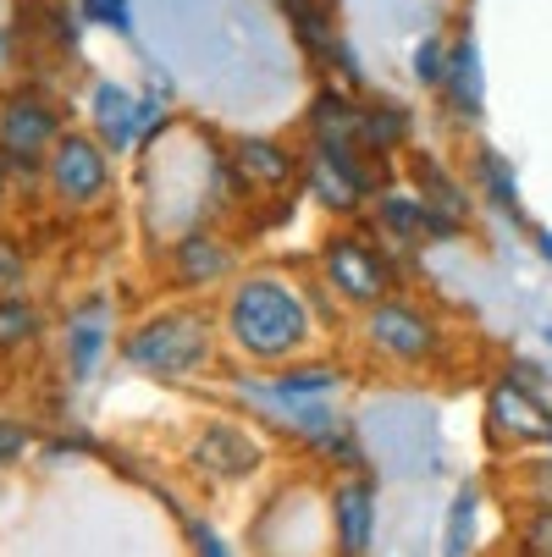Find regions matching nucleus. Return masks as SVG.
<instances>
[{"mask_svg": "<svg viewBox=\"0 0 552 557\" xmlns=\"http://www.w3.org/2000/svg\"><path fill=\"white\" fill-rule=\"evenodd\" d=\"M216 314H221V343L244 364H266V370L315 354V343L327 337L309 309V287L282 265L238 271L226 282V298Z\"/></svg>", "mask_w": 552, "mask_h": 557, "instance_id": "f257e3e1", "label": "nucleus"}, {"mask_svg": "<svg viewBox=\"0 0 552 557\" xmlns=\"http://www.w3.org/2000/svg\"><path fill=\"white\" fill-rule=\"evenodd\" d=\"M221 359V314H210L205 304H167L149 309L127 326L122 337V364L133 375L183 386L194 375H210Z\"/></svg>", "mask_w": 552, "mask_h": 557, "instance_id": "f03ea898", "label": "nucleus"}, {"mask_svg": "<svg viewBox=\"0 0 552 557\" xmlns=\"http://www.w3.org/2000/svg\"><path fill=\"white\" fill-rule=\"evenodd\" d=\"M315 276H321L327 293L354 314L392 298V293H404L398 255L376 237V226H359V221H343L338 232L321 237V249H315Z\"/></svg>", "mask_w": 552, "mask_h": 557, "instance_id": "7ed1b4c3", "label": "nucleus"}, {"mask_svg": "<svg viewBox=\"0 0 552 557\" xmlns=\"http://www.w3.org/2000/svg\"><path fill=\"white\" fill-rule=\"evenodd\" d=\"M354 332H359V343L381 364H398V370H426L447 348V332L437 321V309L420 304V298H404V293H392V298L359 309V326Z\"/></svg>", "mask_w": 552, "mask_h": 557, "instance_id": "20e7f679", "label": "nucleus"}, {"mask_svg": "<svg viewBox=\"0 0 552 557\" xmlns=\"http://www.w3.org/2000/svg\"><path fill=\"white\" fill-rule=\"evenodd\" d=\"M381 183H387V166H376L365 149L304 144V177H298V188L309 194L315 210H327L332 221L370 215V199H376Z\"/></svg>", "mask_w": 552, "mask_h": 557, "instance_id": "39448f33", "label": "nucleus"}, {"mask_svg": "<svg viewBox=\"0 0 552 557\" xmlns=\"http://www.w3.org/2000/svg\"><path fill=\"white\" fill-rule=\"evenodd\" d=\"M45 194L61 205V210H72V215H95L106 199H111V188H116V154L89 133V127H66L61 138H56V149L45 154Z\"/></svg>", "mask_w": 552, "mask_h": 557, "instance_id": "423d86ee", "label": "nucleus"}, {"mask_svg": "<svg viewBox=\"0 0 552 557\" xmlns=\"http://www.w3.org/2000/svg\"><path fill=\"white\" fill-rule=\"evenodd\" d=\"M66 133V116L50 95L39 89H12L0 95V161L17 177H45V154Z\"/></svg>", "mask_w": 552, "mask_h": 557, "instance_id": "0eeeda50", "label": "nucleus"}, {"mask_svg": "<svg viewBox=\"0 0 552 557\" xmlns=\"http://www.w3.org/2000/svg\"><path fill=\"white\" fill-rule=\"evenodd\" d=\"M161 255H167V282L177 293H194V298H205L210 287H226L238 276V244H232L216 221L183 226Z\"/></svg>", "mask_w": 552, "mask_h": 557, "instance_id": "6e6552de", "label": "nucleus"}, {"mask_svg": "<svg viewBox=\"0 0 552 557\" xmlns=\"http://www.w3.org/2000/svg\"><path fill=\"white\" fill-rule=\"evenodd\" d=\"M226 166H232V183L238 194H266V199H282L298 188L304 177V149L277 138V133H238L226 144Z\"/></svg>", "mask_w": 552, "mask_h": 557, "instance_id": "1a4fd4ad", "label": "nucleus"}, {"mask_svg": "<svg viewBox=\"0 0 552 557\" xmlns=\"http://www.w3.org/2000/svg\"><path fill=\"white\" fill-rule=\"evenodd\" d=\"M487 431L503 447H552V404L525 381L503 375L487 392Z\"/></svg>", "mask_w": 552, "mask_h": 557, "instance_id": "9d476101", "label": "nucleus"}, {"mask_svg": "<svg viewBox=\"0 0 552 557\" xmlns=\"http://www.w3.org/2000/svg\"><path fill=\"white\" fill-rule=\"evenodd\" d=\"M447 122L458 133L481 127L487 122V61H481V39L469 28H453V50H447V77L437 89Z\"/></svg>", "mask_w": 552, "mask_h": 557, "instance_id": "9b49d317", "label": "nucleus"}, {"mask_svg": "<svg viewBox=\"0 0 552 557\" xmlns=\"http://www.w3.org/2000/svg\"><path fill=\"white\" fill-rule=\"evenodd\" d=\"M188 458L216 474V481H249V474H260L266 463V442L249 431V425H232V420H205L188 442Z\"/></svg>", "mask_w": 552, "mask_h": 557, "instance_id": "f8f14e48", "label": "nucleus"}, {"mask_svg": "<svg viewBox=\"0 0 552 557\" xmlns=\"http://www.w3.org/2000/svg\"><path fill=\"white\" fill-rule=\"evenodd\" d=\"M404 177L426 199V210H437L453 226H469V215H476V188H469V177L458 166H447L442 154H431V149H409L404 154Z\"/></svg>", "mask_w": 552, "mask_h": 557, "instance_id": "ddd939ff", "label": "nucleus"}, {"mask_svg": "<svg viewBox=\"0 0 552 557\" xmlns=\"http://www.w3.org/2000/svg\"><path fill=\"white\" fill-rule=\"evenodd\" d=\"M84 116H89V133L116 154V161L127 149H138V138H144V100L127 84H116V77H95Z\"/></svg>", "mask_w": 552, "mask_h": 557, "instance_id": "4468645a", "label": "nucleus"}, {"mask_svg": "<svg viewBox=\"0 0 552 557\" xmlns=\"http://www.w3.org/2000/svg\"><path fill=\"white\" fill-rule=\"evenodd\" d=\"M464 177L469 188H476V205H487L498 221L508 226H525V194H519V172L503 149L492 144H476L469 149V161H464Z\"/></svg>", "mask_w": 552, "mask_h": 557, "instance_id": "2eb2a0df", "label": "nucleus"}, {"mask_svg": "<svg viewBox=\"0 0 552 557\" xmlns=\"http://www.w3.org/2000/svg\"><path fill=\"white\" fill-rule=\"evenodd\" d=\"M359 149L376 166L415 149V111L392 95H359Z\"/></svg>", "mask_w": 552, "mask_h": 557, "instance_id": "dca6fc26", "label": "nucleus"}, {"mask_svg": "<svg viewBox=\"0 0 552 557\" xmlns=\"http://www.w3.org/2000/svg\"><path fill=\"white\" fill-rule=\"evenodd\" d=\"M304 144H343L359 149V89L321 77V89L304 106Z\"/></svg>", "mask_w": 552, "mask_h": 557, "instance_id": "f3484780", "label": "nucleus"}, {"mask_svg": "<svg viewBox=\"0 0 552 557\" xmlns=\"http://www.w3.org/2000/svg\"><path fill=\"white\" fill-rule=\"evenodd\" d=\"M277 7H282V17L293 28V45L304 50V61L327 77L338 45L348 39L343 23H338V0H277Z\"/></svg>", "mask_w": 552, "mask_h": 557, "instance_id": "a211bd4d", "label": "nucleus"}, {"mask_svg": "<svg viewBox=\"0 0 552 557\" xmlns=\"http://www.w3.org/2000/svg\"><path fill=\"white\" fill-rule=\"evenodd\" d=\"M106 348H111V304L106 298L77 304L66 314V375L72 381H89Z\"/></svg>", "mask_w": 552, "mask_h": 557, "instance_id": "6ab92c4d", "label": "nucleus"}, {"mask_svg": "<svg viewBox=\"0 0 552 557\" xmlns=\"http://www.w3.org/2000/svg\"><path fill=\"white\" fill-rule=\"evenodd\" d=\"M332 530H338L343 557H370V541H376V486L370 481L332 486Z\"/></svg>", "mask_w": 552, "mask_h": 557, "instance_id": "aec40b11", "label": "nucleus"}, {"mask_svg": "<svg viewBox=\"0 0 552 557\" xmlns=\"http://www.w3.org/2000/svg\"><path fill=\"white\" fill-rule=\"evenodd\" d=\"M348 381V370L343 364H332V359H315V354H304V359H287V364H277V375H271V386L282 392V397H332L338 386Z\"/></svg>", "mask_w": 552, "mask_h": 557, "instance_id": "412c9836", "label": "nucleus"}, {"mask_svg": "<svg viewBox=\"0 0 552 557\" xmlns=\"http://www.w3.org/2000/svg\"><path fill=\"white\" fill-rule=\"evenodd\" d=\"M45 337V309L28 293H0V354H23Z\"/></svg>", "mask_w": 552, "mask_h": 557, "instance_id": "4be33fe9", "label": "nucleus"}, {"mask_svg": "<svg viewBox=\"0 0 552 557\" xmlns=\"http://www.w3.org/2000/svg\"><path fill=\"white\" fill-rule=\"evenodd\" d=\"M447 50H453V34H447V28H426V34L415 39V50H409V77H415L420 95H437V89H442Z\"/></svg>", "mask_w": 552, "mask_h": 557, "instance_id": "5701e85b", "label": "nucleus"}, {"mask_svg": "<svg viewBox=\"0 0 552 557\" xmlns=\"http://www.w3.org/2000/svg\"><path fill=\"white\" fill-rule=\"evenodd\" d=\"M476 519H481L476 486L453 492V503H447V530H442V557H476Z\"/></svg>", "mask_w": 552, "mask_h": 557, "instance_id": "b1692460", "label": "nucleus"}, {"mask_svg": "<svg viewBox=\"0 0 552 557\" xmlns=\"http://www.w3.org/2000/svg\"><path fill=\"white\" fill-rule=\"evenodd\" d=\"M519 552L525 557H552V508H530L519 524Z\"/></svg>", "mask_w": 552, "mask_h": 557, "instance_id": "393cba45", "label": "nucleus"}, {"mask_svg": "<svg viewBox=\"0 0 552 557\" xmlns=\"http://www.w3.org/2000/svg\"><path fill=\"white\" fill-rule=\"evenodd\" d=\"M23 276H28V255L12 237H0V293H23Z\"/></svg>", "mask_w": 552, "mask_h": 557, "instance_id": "a878e982", "label": "nucleus"}, {"mask_svg": "<svg viewBox=\"0 0 552 557\" xmlns=\"http://www.w3.org/2000/svg\"><path fill=\"white\" fill-rule=\"evenodd\" d=\"M525 497H530V508H552V458L525 463Z\"/></svg>", "mask_w": 552, "mask_h": 557, "instance_id": "bb28decb", "label": "nucleus"}, {"mask_svg": "<svg viewBox=\"0 0 552 557\" xmlns=\"http://www.w3.org/2000/svg\"><path fill=\"white\" fill-rule=\"evenodd\" d=\"M28 425L23 420H0V469H7V463H17L23 453H28Z\"/></svg>", "mask_w": 552, "mask_h": 557, "instance_id": "cd10ccee", "label": "nucleus"}, {"mask_svg": "<svg viewBox=\"0 0 552 557\" xmlns=\"http://www.w3.org/2000/svg\"><path fill=\"white\" fill-rule=\"evenodd\" d=\"M188 541H194V552H199V557H232V546H226L205 519H188Z\"/></svg>", "mask_w": 552, "mask_h": 557, "instance_id": "c85d7f7f", "label": "nucleus"}, {"mask_svg": "<svg viewBox=\"0 0 552 557\" xmlns=\"http://www.w3.org/2000/svg\"><path fill=\"white\" fill-rule=\"evenodd\" d=\"M12 183H17V172H12L7 161H0V210H7V205H12Z\"/></svg>", "mask_w": 552, "mask_h": 557, "instance_id": "c756f323", "label": "nucleus"}, {"mask_svg": "<svg viewBox=\"0 0 552 557\" xmlns=\"http://www.w3.org/2000/svg\"><path fill=\"white\" fill-rule=\"evenodd\" d=\"M530 237H536V255H541V260L552 265V226H536Z\"/></svg>", "mask_w": 552, "mask_h": 557, "instance_id": "7c9ffc66", "label": "nucleus"}, {"mask_svg": "<svg viewBox=\"0 0 552 557\" xmlns=\"http://www.w3.org/2000/svg\"><path fill=\"white\" fill-rule=\"evenodd\" d=\"M547 343H552V326H547Z\"/></svg>", "mask_w": 552, "mask_h": 557, "instance_id": "2f4dec72", "label": "nucleus"}]
</instances>
